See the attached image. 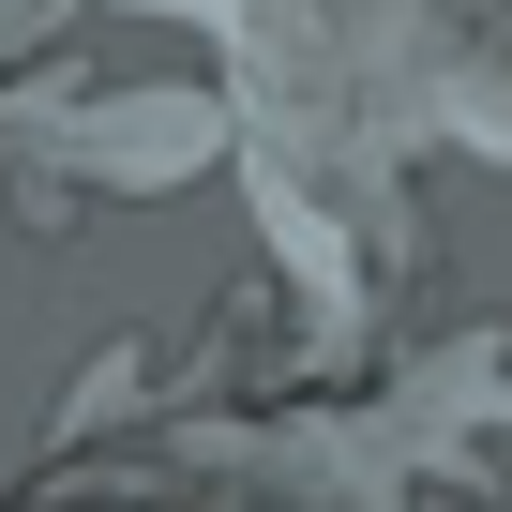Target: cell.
Returning <instances> with one entry per match:
<instances>
[{"label":"cell","instance_id":"1","mask_svg":"<svg viewBox=\"0 0 512 512\" xmlns=\"http://www.w3.org/2000/svg\"><path fill=\"white\" fill-rule=\"evenodd\" d=\"M0 136H31L61 166V196H151V181H181V166L226 151V91H91L61 121L0 106Z\"/></svg>","mask_w":512,"mask_h":512}]
</instances>
